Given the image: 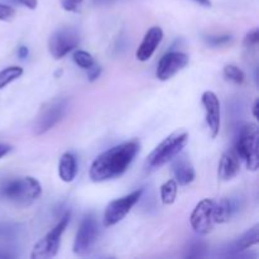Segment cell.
<instances>
[{"instance_id":"obj_21","label":"cell","mask_w":259,"mask_h":259,"mask_svg":"<svg viewBox=\"0 0 259 259\" xmlns=\"http://www.w3.org/2000/svg\"><path fill=\"white\" fill-rule=\"evenodd\" d=\"M224 76L234 83L242 85L245 81V73L235 65H227L224 67Z\"/></svg>"},{"instance_id":"obj_6","label":"cell","mask_w":259,"mask_h":259,"mask_svg":"<svg viewBox=\"0 0 259 259\" xmlns=\"http://www.w3.org/2000/svg\"><path fill=\"white\" fill-rule=\"evenodd\" d=\"M67 108L68 101L63 98H55L43 104L33 126L35 136H42L52 129L63 118Z\"/></svg>"},{"instance_id":"obj_18","label":"cell","mask_w":259,"mask_h":259,"mask_svg":"<svg viewBox=\"0 0 259 259\" xmlns=\"http://www.w3.org/2000/svg\"><path fill=\"white\" fill-rule=\"evenodd\" d=\"M259 243V225L255 224L254 227L250 228L249 230L244 233L239 239L235 242L234 249L237 252H243V250H247L249 248H252L253 245H257Z\"/></svg>"},{"instance_id":"obj_26","label":"cell","mask_w":259,"mask_h":259,"mask_svg":"<svg viewBox=\"0 0 259 259\" xmlns=\"http://www.w3.org/2000/svg\"><path fill=\"white\" fill-rule=\"evenodd\" d=\"M83 0H62V8L67 12H80Z\"/></svg>"},{"instance_id":"obj_13","label":"cell","mask_w":259,"mask_h":259,"mask_svg":"<svg viewBox=\"0 0 259 259\" xmlns=\"http://www.w3.org/2000/svg\"><path fill=\"white\" fill-rule=\"evenodd\" d=\"M172 172H174L175 181L180 186H187L191 184L196 177V172H195L194 164L190 161L187 154L181 153L177 154L174 159H172Z\"/></svg>"},{"instance_id":"obj_29","label":"cell","mask_w":259,"mask_h":259,"mask_svg":"<svg viewBox=\"0 0 259 259\" xmlns=\"http://www.w3.org/2000/svg\"><path fill=\"white\" fill-rule=\"evenodd\" d=\"M7 2L12 3V4H17V5H23V7L28 8V9H35L38 5L37 0H7Z\"/></svg>"},{"instance_id":"obj_10","label":"cell","mask_w":259,"mask_h":259,"mask_svg":"<svg viewBox=\"0 0 259 259\" xmlns=\"http://www.w3.org/2000/svg\"><path fill=\"white\" fill-rule=\"evenodd\" d=\"M214 207L215 201L211 199H204L195 206L190 223L191 227L197 234L206 235L214 228Z\"/></svg>"},{"instance_id":"obj_33","label":"cell","mask_w":259,"mask_h":259,"mask_svg":"<svg viewBox=\"0 0 259 259\" xmlns=\"http://www.w3.org/2000/svg\"><path fill=\"white\" fill-rule=\"evenodd\" d=\"M194 2L199 3L202 7H211V2L210 0H194Z\"/></svg>"},{"instance_id":"obj_25","label":"cell","mask_w":259,"mask_h":259,"mask_svg":"<svg viewBox=\"0 0 259 259\" xmlns=\"http://www.w3.org/2000/svg\"><path fill=\"white\" fill-rule=\"evenodd\" d=\"M232 40V35L224 34V35H217V37H209L206 38V42L212 47H218V46L227 45L228 42Z\"/></svg>"},{"instance_id":"obj_14","label":"cell","mask_w":259,"mask_h":259,"mask_svg":"<svg viewBox=\"0 0 259 259\" xmlns=\"http://www.w3.org/2000/svg\"><path fill=\"white\" fill-rule=\"evenodd\" d=\"M163 39V30L159 27H152L147 30L146 35H144L143 40L139 45L138 50H137L136 56L137 60L142 61V62H146L149 58L153 56V53L156 52L157 47L159 46V43Z\"/></svg>"},{"instance_id":"obj_28","label":"cell","mask_w":259,"mask_h":259,"mask_svg":"<svg viewBox=\"0 0 259 259\" xmlns=\"http://www.w3.org/2000/svg\"><path fill=\"white\" fill-rule=\"evenodd\" d=\"M100 75H101V67L96 62L94 63L91 67L88 68V77H89V81H91V82L98 80V78L100 77Z\"/></svg>"},{"instance_id":"obj_32","label":"cell","mask_w":259,"mask_h":259,"mask_svg":"<svg viewBox=\"0 0 259 259\" xmlns=\"http://www.w3.org/2000/svg\"><path fill=\"white\" fill-rule=\"evenodd\" d=\"M258 106H259V100L258 99H255L254 100V104H253V116H254L255 119H258Z\"/></svg>"},{"instance_id":"obj_27","label":"cell","mask_w":259,"mask_h":259,"mask_svg":"<svg viewBox=\"0 0 259 259\" xmlns=\"http://www.w3.org/2000/svg\"><path fill=\"white\" fill-rule=\"evenodd\" d=\"M205 247L202 243H194L192 245H190V249H189V253L186 254V257L189 258H197V257H202V253L201 250H204Z\"/></svg>"},{"instance_id":"obj_11","label":"cell","mask_w":259,"mask_h":259,"mask_svg":"<svg viewBox=\"0 0 259 259\" xmlns=\"http://www.w3.org/2000/svg\"><path fill=\"white\" fill-rule=\"evenodd\" d=\"M190 62V58L186 53L184 52H167L161 57L158 66H157L156 76L158 80L167 81L171 77H174L177 72L184 70Z\"/></svg>"},{"instance_id":"obj_5","label":"cell","mask_w":259,"mask_h":259,"mask_svg":"<svg viewBox=\"0 0 259 259\" xmlns=\"http://www.w3.org/2000/svg\"><path fill=\"white\" fill-rule=\"evenodd\" d=\"M71 219V212L67 211L63 214L60 222L45 235L40 240H38L34 244L32 250L30 258L32 259H48L56 257L58 253L61 244V237H62L63 232L66 228L68 227V223Z\"/></svg>"},{"instance_id":"obj_4","label":"cell","mask_w":259,"mask_h":259,"mask_svg":"<svg viewBox=\"0 0 259 259\" xmlns=\"http://www.w3.org/2000/svg\"><path fill=\"white\" fill-rule=\"evenodd\" d=\"M258 138V126L253 123H247L240 126L235 139L234 151L250 171H257L259 167Z\"/></svg>"},{"instance_id":"obj_9","label":"cell","mask_w":259,"mask_h":259,"mask_svg":"<svg viewBox=\"0 0 259 259\" xmlns=\"http://www.w3.org/2000/svg\"><path fill=\"white\" fill-rule=\"evenodd\" d=\"M99 235V225L93 214H88L80 223L75 242H73V253L77 255H85L95 245Z\"/></svg>"},{"instance_id":"obj_2","label":"cell","mask_w":259,"mask_h":259,"mask_svg":"<svg viewBox=\"0 0 259 259\" xmlns=\"http://www.w3.org/2000/svg\"><path fill=\"white\" fill-rule=\"evenodd\" d=\"M40 195L42 186L34 177H17L0 182V197L17 206H29Z\"/></svg>"},{"instance_id":"obj_23","label":"cell","mask_w":259,"mask_h":259,"mask_svg":"<svg viewBox=\"0 0 259 259\" xmlns=\"http://www.w3.org/2000/svg\"><path fill=\"white\" fill-rule=\"evenodd\" d=\"M259 43V29L258 28H253L249 32L245 34L244 40H243V46H244L247 50H253L258 46Z\"/></svg>"},{"instance_id":"obj_12","label":"cell","mask_w":259,"mask_h":259,"mask_svg":"<svg viewBox=\"0 0 259 259\" xmlns=\"http://www.w3.org/2000/svg\"><path fill=\"white\" fill-rule=\"evenodd\" d=\"M205 118L211 138H217L220 132V101L214 91H205L201 98Z\"/></svg>"},{"instance_id":"obj_20","label":"cell","mask_w":259,"mask_h":259,"mask_svg":"<svg viewBox=\"0 0 259 259\" xmlns=\"http://www.w3.org/2000/svg\"><path fill=\"white\" fill-rule=\"evenodd\" d=\"M23 75V68L19 66H9L0 71V90L4 89L5 86L9 85L14 80L19 78Z\"/></svg>"},{"instance_id":"obj_8","label":"cell","mask_w":259,"mask_h":259,"mask_svg":"<svg viewBox=\"0 0 259 259\" xmlns=\"http://www.w3.org/2000/svg\"><path fill=\"white\" fill-rule=\"evenodd\" d=\"M142 194H143V190L139 189L131 192L129 195H125V196L119 197V199L109 202L105 212H104V225L105 227H113V225L121 222L129 214V211L133 209L134 205L141 200Z\"/></svg>"},{"instance_id":"obj_31","label":"cell","mask_w":259,"mask_h":259,"mask_svg":"<svg viewBox=\"0 0 259 259\" xmlns=\"http://www.w3.org/2000/svg\"><path fill=\"white\" fill-rule=\"evenodd\" d=\"M18 57L19 58H25L28 57V55H29V50H28V47H25V46H20L19 48H18Z\"/></svg>"},{"instance_id":"obj_22","label":"cell","mask_w":259,"mask_h":259,"mask_svg":"<svg viewBox=\"0 0 259 259\" xmlns=\"http://www.w3.org/2000/svg\"><path fill=\"white\" fill-rule=\"evenodd\" d=\"M72 58L73 61H75L76 65H77L78 67L83 68V70H88L89 67H91V66L95 63V60H94L93 56H91L89 52H86V51H82V50L76 51V52L73 53Z\"/></svg>"},{"instance_id":"obj_17","label":"cell","mask_w":259,"mask_h":259,"mask_svg":"<svg viewBox=\"0 0 259 259\" xmlns=\"http://www.w3.org/2000/svg\"><path fill=\"white\" fill-rule=\"evenodd\" d=\"M77 174V162L75 156L70 152L62 154L58 163V175L63 182H72Z\"/></svg>"},{"instance_id":"obj_24","label":"cell","mask_w":259,"mask_h":259,"mask_svg":"<svg viewBox=\"0 0 259 259\" xmlns=\"http://www.w3.org/2000/svg\"><path fill=\"white\" fill-rule=\"evenodd\" d=\"M15 17V9L8 4L0 3V20L3 22H12Z\"/></svg>"},{"instance_id":"obj_7","label":"cell","mask_w":259,"mask_h":259,"mask_svg":"<svg viewBox=\"0 0 259 259\" xmlns=\"http://www.w3.org/2000/svg\"><path fill=\"white\" fill-rule=\"evenodd\" d=\"M80 45V33L76 28L62 27L56 29L48 40V50L55 60H61Z\"/></svg>"},{"instance_id":"obj_19","label":"cell","mask_w":259,"mask_h":259,"mask_svg":"<svg viewBox=\"0 0 259 259\" xmlns=\"http://www.w3.org/2000/svg\"><path fill=\"white\" fill-rule=\"evenodd\" d=\"M179 185L175 180H168L161 186V200L164 205H172L176 201Z\"/></svg>"},{"instance_id":"obj_15","label":"cell","mask_w":259,"mask_h":259,"mask_svg":"<svg viewBox=\"0 0 259 259\" xmlns=\"http://www.w3.org/2000/svg\"><path fill=\"white\" fill-rule=\"evenodd\" d=\"M240 168V158L234 148L229 149L222 156L218 169V176L222 181H230L238 175Z\"/></svg>"},{"instance_id":"obj_16","label":"cell","mask_w":259,"mask_h":259,"mask_svg":"<svg viewBox=\"0 0 259 259\" xmlns=\"http://www.w3.org/2000/svg\"><path fill=\"white\" fill-rule=\"evenodd\" d=\"M240 204L238 199H233V197H228V199H223L220 202H215L214 207V222L223 224L227 223L234 217L239 210Z\"/></svg>"},{"instance_id":"obj_1","label":"cell","mask_w":259,"mask_h":259,"mask_svg":"<svg viewBox=\"0 0 259 259\" xmlns=\"http://www.w3.org/2000/svg\"><path fill=\"white\" fill-rule=\"evenodd\" d=\"M139 149L141 143L138 139H132L103 152L90 166L89 176L91 181L104 182L120 177L129 168Z\"/></svg>"},{"instance_id":"obj_3","label":"cell","mask_w":259,"mask_h":259,"mask_svg":"<svg viewBox=\"0 0 259 259\" xmlns=\"http://www.w3.org/2000/svg\"><path fill=\"white\" fill-rule=\"evenodd\" d=\"M189 142V133L186 131H177L164 138L146 159V171L154 172L171 162L175 157L184 151Z\"/></svg>"},{"instance_id":"obj_30","label":"cell","mask_w":259,"mask_h":259,"mask_svg":"<svg viewBox=\"0 0 259 259\" xmlns=\"http://www.w3.org/2000/svg\"><path fill=\"white\" fill-rule=\"evenodd\" d=\"M10 151H12V147H10L9 144L0 143V158H3L4 156H7Z\"/></svg>"}]
</instances>
